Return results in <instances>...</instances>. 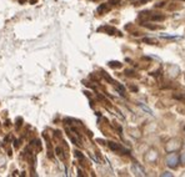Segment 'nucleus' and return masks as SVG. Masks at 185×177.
Segmentation results:
<instances>
[{
  "label": "nucleus",
  "instance_id": "7ed1b4c3",
  "mask_svg": "<svg viewBox=\"0 0 185 177\" xmlns=\"http://www.w3.org/2000/svg\"><path fill=\"white\" fill-rule=\"evenodd\" d=\"M156 159H158V152L154 151V150H150V151L146 154V156H145V160H146L148 162H150V164H154V162L156 161Z\"/></svg>",
  "mask_w": 185,
  "mask_h": 177
},
{
  "label": "nucleus",
  "instance_id": "6e6552de",
  "mask_svg": "<svg viewBox=\"0 0 185 177\" xmlns=\"http://www.w3.org/2000/svg\"><path fill=\"white\" fill-rule=\"evenodd\" d=\"M139 106L141 107V110H143V111H145V112H148V114H150V115L153 114V112H151V110H150L149 107H146V106H144V105H141V104H139Z\"/></svg>",
  "mask_w": 185,
  "mask_h": 177
},
{
  "label": "nucleus",
  "instance_id": "423d86ee",
  "mask_svg": "<svg viewBox=\"0 0 185 177\" xmlns=\"http://www.w3.org/2000/svg\"><path fill=\"white\" fill-rule=\"evenodd\" d=\"M101 30H106L110 35H115V34H119L118 33V30H115V29H113V28H109V26H105V28H103Z\"/></svg>",
  "mask_w": 185,
  "mask_h": 177
},
{
  "label": "nucleus",
  "instance_id": "1a4fd4ad",
  "mask_svg": "<svg viewBox=\"0 0 185 177\" xmlns=\"http://www.w3.org/2000/svg\"><path fill=\"white\" fill-rule=\"evenodd\" d=\"M182 164H183V165H185V152L183 154V155H182Z\"/></svg>",
  "mask_w": 185,
  "mask_h": 177
},
{
  "label": "nucleus",
  "instance_id": "39448f33",
  "mask_svg": "<svg viewBox=\"0 0 185 177\" xmlns=\"http://www.w3.org/2000/svg\"><path fill=\"white\" fill-rule=\"evenodd\" d=\"M109 146H110V149H111V150H114V151H119V152H121V154H123V152H128V151H125L124 149H121V147H120L118 144L110 142V144H109Z\"/></svg>",
  "mask_w": 185,
  "mask_h": 177
},
{
  "label": "nucleus",
  "instance_id": "f03ea898",
  "mask_svg": "<svg viewBox=\"0 0 185 177\" xmlns=\"http://www.w3.org/2000/svg\"><path fill=\"white\" fill-rule=\"evenodd\" d=\"M166 164L169 167H177L178 166V156L174 152H169L166 156Z\"/></svg>",
  "mask_w": 185,
  "mask_h": 177
},
{
  "label": "nucleus",
  "instance_id": "9d476101",
  "mask_svg": "<svg viewBox=\"0 0 185 177\" xmlns=\"http://www.w3.org/2000/svg\"><path fill=\"white\" fill-rule=\"evenodd\" d=\"M163 176H172V175H170L169 172H164V174H163Z\"/></svg>",
  "mask_w": 185,
  "mask_h": 177
},
{
  "label": "nucleus",
  "instance_id": "0eeeda50",
  "mask_svg": "<svg viewBox=\"0 0 185 177\" xmlns=\"http://www.w3.org/2000/svg\"><path fill=\"white\" fill-rule=\"evenodd\" d=\"M109 65H110L111 68H120V66H121V64H120V63H118V61H110V63H109Z\"/></svg>",
  "mask_w": 185,
  "mask_h": 177
},
{
  "label": "nucleus",
  "instance_id": "20e7f679",
  "mask_svg": "<svg viewBox=\"0 0 185 177\" xmlns=\"http://www.w3.org/2000/svg\"><path fill=\"white\" fill-rule=\"evenodd\" d=\"M168 74H170V76H173V78H177L179 75V68L175 66V65H169Z\"/></svg>",
  "mask_w": 185,
  "mask_h": 177
},
{
  "label": "nucleus",
  "instance_id": "f257e3e1",
  "mask_svg": "<svg viewBox=\"0 0 185 177\" xmlns=\"http://www.w3.org/2000/svg\"><path fill=\"white\" fill-rule=\"evenodd\" d=\"M180 146H182L180 140H178V139H173V140H170V141L166 144L165 150H166L168 152H175V150L180 149Z\"/></svg>",
  "mask_w": 185,
  "mask_h": 177
}]
</instances>
